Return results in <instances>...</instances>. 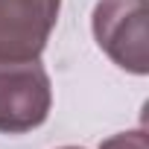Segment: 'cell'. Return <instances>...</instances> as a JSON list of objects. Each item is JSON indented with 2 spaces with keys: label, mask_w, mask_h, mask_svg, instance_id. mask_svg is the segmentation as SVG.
Wrapping results in <instances>:
<instances>
[{
  "label": "cell",
  "mask_w": 149,
  "mask_h": 149,
  "mask_svg": "<svg viewBox=\"0 0 149 149\" xmlns=\"http://www.w3.org/2000/svg\"><path fill=\"white\" fill-rule=\"evenodd\" d=\"M146 18H149L146 0H100L91 18L97 47L117 67L134 73V76L149 73Z\"/></svg>",
  "instance_id": "6da1fadb"
},
{
  "label": "cell",
  "mask_w": 149,
  "mask_h": 149,
  "mask_svg": "<svg viewBox=\"0 0 149 149\" xmlns=\"http://www.w3.org/2000/svg\"><path fill=\"white\" fill-rule=\"evenodd\" d=\"M53 85L38 58L0 61V134H26L50 117Z\"/></svg>",
  "instance_id": "7a4b0ae2"
},
{
  "label": "cell",
  "mask_w": 149,
  "mask_h": 149,
  "mask_svg": "<svg viewBox=\"0 0 149 149\" xmlns=\"http://www.w3.org/2000/svg\"><path fill=\"white\" fill-rule=\"evenodd\" d=\"M61 0H0V61L41 58Z\"/></svg>",
  "instance_id": "3957f363"
},
{
  "label": "cell",
  "mask_w": 149,
  "mask_h": 149,
  "mask_svg": "<svg viewBox=\"0 0 149 149\" xmlns=\"http://www.w3.org/2000/svg\"><path fill=\"white\" fill-rule=\"evenodd\" d=\"M100 149H146V129H132V132H120L108 140L100 143Z\"/></svg>",
  "instance_id": "277c9868"
},
{
  "label": "cell",
  "mask_w": 149,
  "mask_h": 149,
  "mask_svg": "<svg viewBox=\"0 0 149 149\" xmlns=\"http://www.w3.org/2000/svg\"><path fill=\"white\" fill-rule=\"evenodd\" d=\"M58 149H82V146H58Z\"/></svg>",
  "instance_id": "5b68a950"
}]
</instances>
